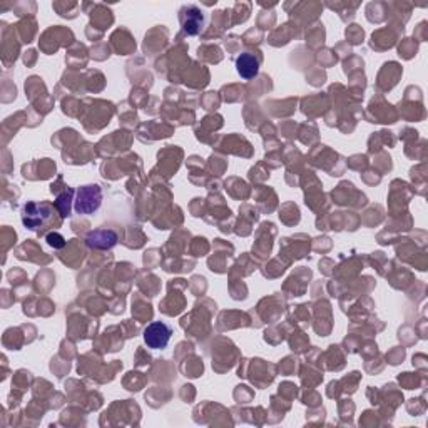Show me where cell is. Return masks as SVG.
Returning a JSON list of instances; mask_svg holds the SVG:
<instances>
[{"instance_id": "7", "label": "cell", "mask_w": 428, "mask_h": 428, "mask_svg": "<svg viewBox=\"0 0 428 428\" xmlns=\"http://www.w3.org/2000/svg\"><path fill=\"white\" fill-rule=\"evenodd\" d=\"M74 195H75L74 189L67 188L66 191H64L62 195H59L57 199H55V208L59 209L60 216L62 217L71 216V204L72 201H74Z\"/></svg>"}, {"instance_id": "3", "label": "cell", "mask_w": 428, "mask_h": 428, "mask_svg": "<svg viewBox=\"0 0 428 428\" xmlns=\"http://www.w3.org/2000/svg\"><path fill=\"white\" fill-rule=\"evenodd\" d=\"M144 341L151 350H163L172 337V328L164 321H154L144 330Z\"/></svg>"}, {"instance_id": "8", "label": "cell", "mask_w": 428, "mask_h": 428, "mask_svg": "<svg viewBox=\"0 0 428 428\" xmlns=\"http://www.w3.org/2000/svg\"><path fill=\"white\" fill-rule=\"evenodd\" d=\"M46 240H47V244L52 246L54 249H60L66 246V240H64L62 234H59V233H49Z\"/></svg>"}, {"instance_id": "6", "label": "cell", "mask_w": 428, "mask_h": 428, "mask_svg": "<svg viewBox=\"0 0 428 428\" xmlns=\"http://www.w3.org/2000/svg\"><path fill=\"white\" fill-rule=\"evenodd\" d=\"M236 71L241 78L249 80L254 79L260 72V59L251 52H243L240 57L236 59Z\"/></svg>"}, {"instance_id": "5", "label": "cell", "mask_w": 428, "mask_h": 428, "mask_svg": "<svg viewBox=\"0 0 428 428\" xmlns=\"http://www.w3.org/2000/svg\"><path fill=\"white\" fill-rule=\"evenodd\" d=\"M119 241L117 238V233L114 229H107V228H100L94 229L87 234L86 238V244L91 249H100V251H106V249H112Z\"/></svg>"}, {"instance_id": "2", "label": "cell", "mask_w": 428, "mask_h": 428, "mask_svg": "<svg viewBox=\"0 0 428 428\" xmlns=\"http://www.w3.org/2000/svg\"><path fill=\"white\" fill-rule=\"evenodd\" d=\"M22 223L26 228L32 229V231H37L49 223L52 217V208L47 203H27L22 208Z\"/></svg>"}, {"instance_id": "4", "label": "cell", "mask_w": 428, "mask_h": 428, "mask_svg": "<svg viewBox=\"0 0 428 428\" xmlns=\"http://www.w3.org/2000/svg\"><path fill=\"white\" fill-rule=\"evenodd\" d=\"M183 32L188 35H197L204 29V14L196 6H184L179 12Z\"/></svg>"}, {"instance_id": "1", "label": "cell", "mask_w": 428, "mask_h": 428, "mask_svg": "<svg viewBox=\"0 0 428 428\" xmlns=\"http://www.w3.org/2000/svg\"><path fill=\"white\" fill-rule=\"evenodd\" d=\"M102 204V189L98 184L80 186L75 191L74 208L79 214H94Z\"/></svg>"}]
</instances>
